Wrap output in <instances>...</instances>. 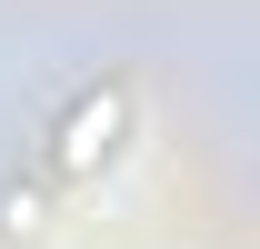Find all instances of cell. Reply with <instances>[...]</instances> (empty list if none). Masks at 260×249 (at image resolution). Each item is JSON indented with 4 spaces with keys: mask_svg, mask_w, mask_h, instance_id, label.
<instances>
[{
    "mask_svg": "<svg viewBox=\"0 0 260 249\" xmlns=\"http://www.w3.org/2000/svg\"><path fill=\"white\" fill-rule=\"evenodd\" d=\"M130 140H140V90H130V80H90V90L60 110V130H50V180H100V170H120Z\"/></svg>",
    "mask_w": 260,
    "mask_h": 249,
    "instance_id": "1",
    "label": "cell"
},
{
    "mask_svg": "<svg viewBox=\"0 0 260 249\" xmlns=\"http://www.w3.org/2000/svg\"><path fill=\"white\" fill-rule=\"evenodd\" d=\"M0 229H10V239H40V229H50V189H40V180H10V189H0Z\"/></svg>",
    "mask_w": 260,
    "mask_h": 249,
    "instance_id": "2",
    "label": "cell"
}]
</instances>
